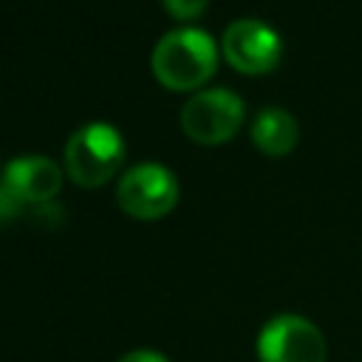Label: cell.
<instances>
[{
  "label": "cell",
  "mask_w": 362,
  "mask_h": 362,
  "mask_svg": "<svg viewBox=\"0 0 362 362\" xmlns=\"http://www.w3.org/2000/svg\"><path fill=\"white\" fill-rule=\"evenodd\" d=\"M218 65L215 40L192 25L167 31L150 54L153 76L170 90H195L201 88Z\"/></svg>",
  "instance_id": "1"
},
{
  "label": "cell",
  "mask_w": 362,
  "mask_h": 362,
  "mask_svg": "<svg viewBox=\"0 0 362 362\" xmlns=\"http://www.w3.org/2000/svg\"><path fill=\"white\" fill-rule=\"evenodd\" d=\"M124 139L107 122H90L74 130L62 150L65 173L79 187L107 184L124 164Z\"/></svg>",
  "instance_id": "2"
},
{
  "label": "cell",
  "mask_w": 362,
  "mask_h": 362,
  "mask_svg": "<svg viewBox=\"0 0 362 362\" xmlns=\"http://www.w3.org/2000/svg\"><path fill=\"white\" fill-rule=\"evenodd\" d=\"M178 178L170 167L156 161H141L130 167L116 184L119 206L136 221L164 218L178 204Z\"/></svg>",
  "instance_id": "3"
},
{
  "label": "cell",
  "mask_w": 362,
  "mask_h": 362,
  "mask_svg": "<svg viewBox=\"0 0 362 362\" xmlns=\"http://www.w3.org/2000/svg\"><path fill=\"white\" fill-rule=\"evenodd\" d=\"M243 113V99L229 88L195 90L181 107V130L198 144H221L238 133Z\"/></svg>",
  "instance_id": "4"
},
{
  "label": "cell",
  "mask_w": 362,
  "mask_h": 362,
  "mask_svg": "<svg viewBox=\"0 0 362 362\" xmlns=\"http://www.w3.org/2000/svg\"><path fill=\"white\" fill-rule=\"evenodd\" d=\"M260 362H325V334L300 314H277L257 334Z\"/></svg>",
  "instance_id": "5"
},
{
  "label": "cell",
  "mask_w": 362,
  "mask_h": 362,
  "mask_svg": "<svg viewBox=\"0 0 362 362\" xmlns=\"http://www.w3.org/2000/svg\"><path fill=\"white\" fill-rule=\"evenodd\" d=\"M221 48L232 68L243 74H266L277 65L283 54V40L266 20L238 17L223 28Z\"/></svg>",
  "instance_id": "6"
},
{
  "label": "cell",
  "mask_w": 362,
  "mask_h": 362,
  "mask_svg": "<svg viewBox=\"0 0 362 362\" xmlns=\"http://www.w3.org/2000/svg\"><path fill=\"white\" fill-rule=\"evenodd\" d=\"M3 181L25 206H42L57 198L62 167L48 156H17L3 167Z\"/></svg>",
  "instance_id": "7"
},
{
  "label": "cell",
  "mask_w": 362,
  "mask_h": 362,
  "mask_svg": "<svg viewBox=\"0 0 362 362\" xmlns=\"http://www.w3.org/2000/svg\"><path fill=\"white\" fill-rule=\"evenodd\" d=\"M300 139V124L291 110L280 105H266L252 119V141L266 156H286Z\"/></svg>",
  "instance_id": "8"
},
{
  "label": "cell",
  "mask_w": 362,
  "mask_h": 362,
  "mask_svg": "<svg viewBox=\"0 0 362 362\" xmlns=\"http://www.w3.org/2000/svg\"><path fill=\"white\" fill-rule=\"evenodd\" d=\"M206 3L209 0H161L167 14H173L175 20H195V17H201Z\"/></svg>",
  "instance_id": "9"
},
{
  "label": "cell",
  "mask_w": 362,
  "mask_h": 362,
  "mask_svg": "<svg viewBox=\"0 0 362 362\" xmlns=\"http://www.w3.org/2000/svg\"><path fill=\"white\" fill-rule=\"evenodd\" d=\"M25 209V204L6 187V181L0 178V223H6V221H11V218H17L20 212Z\"/></svg>",
  "instance_id": "10"
},
{
  "label": "cell",
  "mask_w": 362,
  "mask_h": 362,
  "mask_svg": "<svg viewBox=\"0 0 362 362\" xmlns=\"http://www.w3.org/2000/svg\"><path fill=\"white\" fill-rule=\"evenodd\" d=\"M116 362H167V356H161L158 351H150V348H139V351L124 354V356L116 359Z\"/></svg>",
  "instance_id": "11"
}]
</instances>
